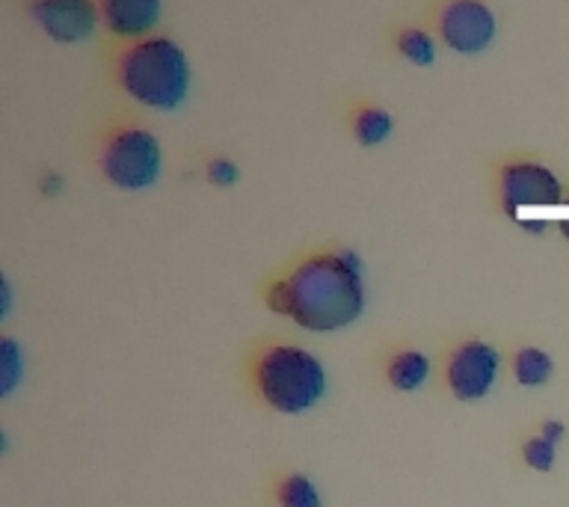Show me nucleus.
Instances as JSON below:
<instances>
[{"label": "nucleus", "mask_w": 569, "mask_h": 507, "mask_svg": "<svg viewBox=\"0 0 569 507\" xmlns=\"http://www.w3.org/2000/svg\"><path fill=\"white\" fill-rule=\"evenodd\" d=\"M519 226H522V229H528V231L546 229V222H542V220H519Z\"/></svg>", "instance_id": "6ab92c4d"}, {"label": "nucleus", "mask_w": 569, "mask_h": 507, "mask_svg": "<svg viewBox=\"0 0 569 507\" xmlns=\"http://www.w3.org/2000/svg\"><path fill=\"white\" fill-rule=\"evenodd\" d=\"M256 380L261 398L284 416H300L323 398L327 374L318 356L302 347H270L258 359Z\"/></svg>", "instance_id": "7ed1b4c3"}, {"label": "nucleus", "mask_w": 569, "mask_h": 507, "mask_svg": "<svg viewBox=\"0 0 569 507\" xmlns=\"http://www.w3.org/2000/svg\"><path fill=\"white\" fill-rule=\"evenodd\" d=\"M516 380L522 382V386H542V382L549 380L551 371H555V365H551V356L537 350V347H525L516 354Z\"/></svg>", "instance_id": "ddd939ff"}, {"label": "nucleus", "mask_w": 569, "mask_h": 507, "mask_svg": "<svg viewBox=\"0 0 569 507\" xmlns=\"http://www.w3.org/2000/svg\"><path fill=\"white\" fill-rule=\"evenodd\" d=\"M395 133V119L386 107H359L353 116V137L362 149H377Z\"/></svg>", "instance_id": "9d476101"}, {"label": "nucleus", "mask_w": 569, "mask_h": 507, "mask_svg": "<svg viewBox=\"0 0 569 507\" xmlns=\"http://www.w3.org/2000/svg\"><path fill=\"white\" fill-rule=\"evenodd\" d=\"M560 434H563V425H558V421H551V425H546V430H542V436L551 439V443H558Z\"/></svg>", "instance_id": "a211bd4d"}, {"label": "nucleus", "mask_w": 569, "mask_h": 507, "mask_svg": "<svg viewBox=\"0 0 569 507\" xmlns=\"http://www.w3.org/2000/svg\"><path fill=\"white\" fill-rule=\"evenodd\" d=\"M430 377V359L418 350H407V354H398L389 365V382L400 391H416L425 386V380Z\"/></svg>", "instance_id": "9b49d317"}, {"label": "nucleus", "mask_w": 569, "mask_h": 507, "mask_svg": "<svg viewBox=\"0 0 569 507\" xmlns=\"http://www.w3.org/2000/svg\"><path fill=\"white\" fill-rule=\"evenodd\" d=\"M498 199L507 217H516L522 208H551L563 202V185L546 163L510 160L498 169Z\"/></svg>", "instance_id": "423d86ee"}, {"label": "nucleus", "mask_w": 569, "mask_h": 507, "mask_svg": "<svg viewBox=\"0 0 569 507\" xmlns=\"http://www.w3.org/2000/svg\"><path fill=\"white\" fill-rule=\"evenodd\" d=\"M27 16L53 44H80L101 27L98 0H27Z\"/></svg>", "instance_id": "0eeeda50"}, {"label": "nucleus", "mask_w": 569, "mask_h": 507, "mask_svg": "<svg viewBox=\"0 0 569 507\" xmlns=\"http://www.w3.org/2000/svg\"><path fill=\"white\" fill-rule=\"evenodd\" d=\"M98 12L107 33L140 42L158 30L163 18V0H98Z\"/></svg>", "instance_id": "1a4fd4ad"}, {"label": "nucleus", "mask_w": 569, "mask_h": 507, "mask_svg": "<svg viewBox=\"0 0 569 507\" xmlns=\"http://www.w3.org/2000/svg\"><path fill=\"white\" fill-rule=\"evenodd\" d=\"M525 460L531 469H540V471H549L551 463H555V443L546 439V436H537L531 443L525 445Z\"/></svg>", "instance_id": "2eb2a0df"}, {"label": "nucleus", "mask_w": 569, "mask_h": 507, "mask_svg": "<svg viewBox=\"0 0 569 507\" xmlns=\"http://www.w3.org/2000/svg\"><path fill=\"white\" fill-rule=\"evenodd\" d=\"M267 306L311 332L350 327L365 309L362 274L353 252H323L302 261L267 291Z\"/></svg>", "instance_id": "f257e3e1"}, {"label": "nucleus", "mask_w": 569, "mask_h": 507, "mask_svg": "<svg viewBox=\"0 0 569 507\" xmlns=\"http://www.w3.org/2000/svg\"><path fill=\"white\" fill-rule=\"evenodd\" d=\"M279 505L282 507H320V496L315 484L302 475H291L279 487Z\"/></svg>", "instance_id": "4468645a"}, {"label": "nucleus", "mask_w": 569, "mask_h": 507, "mask_svg": "<svg viewBox=\"0 0 569 507\" xmlns=\"http://www.w3.org/2000/svg\"><path fill=\"white\" fill-rule=\"evenodd\" d=\"M101 176L119 190H149L163 172V149L149 128L124 125L116 128L98 155Z\"/></svg>", "instance_id": "20e7f679"}, {"label": "nucleus", "mask_w": 569, "mask_h": 507, "mask_svg": "<svg viewBox=\"0 0 569 507\" xmlns=\"http://www.w3.org/2000/svg\"><path fill=\"white\" fill-rule=\"evenodd\" d=\"M116 83L140 107L172 113L190 98L193 66L176 39L149 36L116 57Z\"/></svg>", "instance_id": "f03ea898"}, {"label": "nucleus", "mask_w": 569, "mask_h": 507, "mask_svg": "<svg viewBox=\"0 0 569 507\" xmlns=\"http://www.w3.org/2000/svg\"><path fill=\"white\" fill-rule=\"evenodd\" d=\"M398 53L418 69H430L436 62V39L421 27H407L398 33Z\"/></svg>", "instance_id": "f8f14e48"}, {"label": "nucleus", "mask_w": 569, "mask_h": 507, "mask_svg": "<svg viewBox=\"0 0 569 507\" xmlns=\"http://www.w3.org/2000/svg\"><path fill=\"white\" fill-rule=\"evenodd\" d=\"M3 362H7V380H3V395H9V391H12V386H16V380H18V347L12 345V338H7V341H3Z\"/></svg>", "instance_id": "f3484780"}, {"label": "nucleus", "mask_w": 569, "mask_h": 507, "mask_svg": "<svg viewBox=\"0 0 569 507\" xmlns=\"http://www.w3.org/2000/svg\"><path fill=\"white\" fill-rule=\"evenodd\" d=\"M560 235L569 240V220H560Z\"/></svg>", "instance_id": "aec40b11"}, {"label": "nucleus", "mask_w": 569, "mask_h": 507, "mask_svg": "<svg viewBox=\"0 0 569 507\" xmlns=\"http://www.w3.org/2000/svg\"><path fill=\"white\" fill-rule=\"evenodd\" d=\"M501 356L483 341H466L448 359V382L460 400H480L496 386Z\"/></svg>", "instance_id": "6e6552de"}, {"label": "nucleus", "mask_w": 569, "mask_h": 507, "mask_svg": "<svg viewBox=\"0 0 569 507\" xmlns=\"http://www.w3.org/2000/svg\"><path fill=\"white\" fill-rule=\"evenodd\" d=\"M436 33L460 57H478L498 39V16L483 0H448L436 16Z\"/></svg>", "instance_id": "39448f33"}, {"label": "nucleus", "mask_w": 569, "mask_h": 507, "mask_svg": "<svg viewBox=\"0 0 569 507\" xmlns=\"http://www.w3.org/2000/svg\"><path fill=\"white\" fill-rule=\"evenodd\" d=\"M240 178V169L231 163L229 158H213L211 163H208V181L217 187H231L238 185Z\"/></svg>", "instance_id": "dca6fc26"}]
</instances>
